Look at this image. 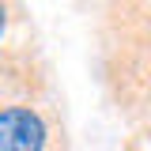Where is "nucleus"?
Listing matches in <instances>:
<instances>
[{
  "instance_id": "f257e3e1",
  "label": "nucleus",
  "mask_w": 151,
  "mask_h": 151,
  "mask_svg": "<svg viewBox=\"0 0 151 151\" xmlns=\"http://www.w3.org/2000/svg\"><path fill=\"white\" fill-rule=\"evenodd\" d=\"M0 151H68L64 113L45 72H27L23 94L0 106Z\"/></svg>"
},
{
  "instance_id": "f03ea898",
  "label": "nucleus",
  "mask_w": 151,
  "mask_h": 151,
  "mask_svg": "<svg viewBox=\"0 0 151 151\" xmlns=\"http://www.w3.org/2000/svg\"><path fill=\"white\" fill-rule=\"evenodd\" d=\"M4 27H8V8L0 4V34H4Z\"/></svg>"
}]
</instances>
